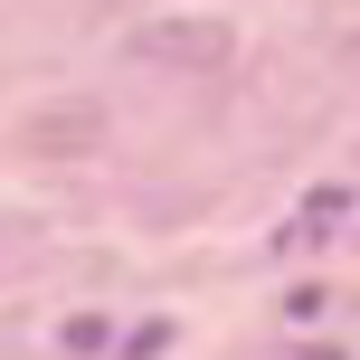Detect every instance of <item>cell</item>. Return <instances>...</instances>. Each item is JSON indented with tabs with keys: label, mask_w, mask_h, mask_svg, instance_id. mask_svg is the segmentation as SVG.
<instances>
[{
	"label": "cell",
	"mask_w": 360,
	"mask_h": 360,
	"mask_svg": "<svg viewBox=\"0 0 360 360\" xmlns=\"http://www.w3.org/2000/svg\"><path fill=\"white\" fill-rule=\"evenodd\" d=\"M133 48H143L152 67H228V48H237V38L218 29V19H152Z\"/></svg>",
	"instance_id": "obj_1"
},
{
	"label": "cell",
	"mask_w": 360,
	"mask_h": 360,
	"mask_svg": "<svg viewBox=\"0 0 360 360\" xmlns=\"http://www.w3.org/2000/svg\"><path fill=\"white\" fill-rule=\"evenodd\" d=\"M29 143L38 152H76V143H95V114H48V124H29Z\"/></svg>",
	"instance_id": "obj_2"
},
{
	"label": "cell",
	"mask_w": 360,
	"mask_h": 360,
	"mask_svg": "<svg viewBox=\"0 0 360 360\" xmlns=\"http://www.w3.org/2000/svg\"><path fill=\"white\" fill-rule=\"evenodd\" d=\"M105 332H114L105 313H76V323H67V351H105Z\"/></svg>",
	"instance_id": "obj_3"
},
{
	"label": "cell",
	"mask_w": 360,
	"mask_h": 360,
	"mask_svg": "<svg viewBox=\"0 0 360 360\" xmlns=\"http://www.w3.org/2000/svg\"><path fill=\"white\" fill-rule=\"evenodd\" d=\"M304 360H342V351H304Z\"/></svg>",
	"instance_id": "obj_4"
}]
</instances>
